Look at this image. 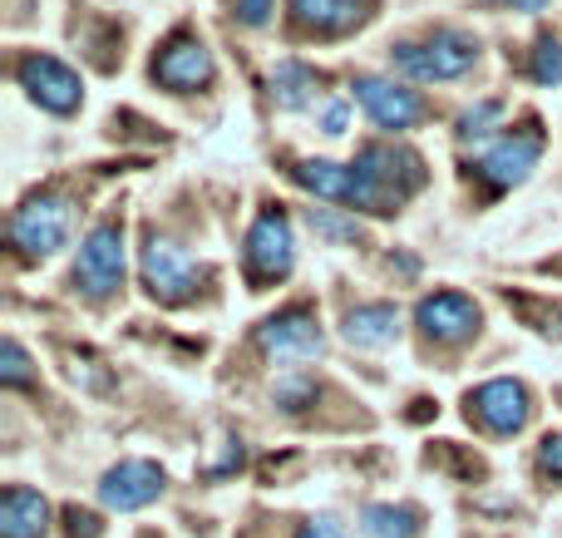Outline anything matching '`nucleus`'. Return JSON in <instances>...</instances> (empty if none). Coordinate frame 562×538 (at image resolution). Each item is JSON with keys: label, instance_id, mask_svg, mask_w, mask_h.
<instances>
[{"label": "nucleus", "instance_id": "21", "mask_svg": "<svg viewBox=\"0 0 562 538\" xmlns=\"http://www.w3.org/2000/svg\"><path fill=\"white\" fill-rule=\"evenodd\" d=\"M0 381L5 385H30L35 381V366H30V356H25V346L20 341H0Z\"/></svg>", "mask_w": 562, "mask_h": 538}, {"label": "nucleus", "instance_id": "23", "mask_svg": "<svg viewBox=\"0 0 562 538\" xmlns=\"http://www.w3.org/2000/svg\"><path fill=\"white\" fill-rule=\"evenodd\" d=\"M272 401L281 411H306V405L316 401V381H311V376H286V381H277Z\"/></svg>", "mask_w": 562, "mask_h": 538}, {"label": "nucleus", "instance_id": "31", "mask_svg": "<svg viewBox=\"0 0 562 538\" xmlns=\"http://www.w3.org/2000/svg\"><path fill=\"white\" fill-rule=\"evenodd\" d=\"M508 5H514V10H528V15H533V10H543L548 0H508Z\"/></svg>", "mask_w": 562, "mask_h": 538}, {"label": "nucleus", "instance_id": "17", "mask_svg": "<svg viewBox=\"0 0 562 538\" xmlns=\"http://www.w3.org/2000/svg\"><path fill=\"white\" fill-rule=\"evenodd\" d=\"M366 15V0H291V20L316 35H340Z\"/></svg>", "mask_w": 562, "mask_h": 538}, {"label": "nucleus", "instance_id": "7", "mask_svg": "<svg viewBox=\"0 0 562 538\" xmlns=\"http://www.w3.org/2000/svg\"><path fill=\"white\" fill-rule=\"evenodd\" d=\"M257 341H262V351L277 356V361H311V356L326 351V336H321L316 316H311L306 306H291V312H277L272 322H262Z\"/></svg>", "mask_w": 562, "mask_h": 538}, {"label": "nucleus", "instance_id": "12", "mask_svg": "<svg viewBox=\"0 0 562 538\" xmlns=\"http://www.w3.org/2000/svg\"><path fill=\"white\" fill-rule=\"evenodd\" d=\"M419 332L429 336V341H445V346H459L469 341V336L479 332V306L469 302V296L459 292H439V296H425L415 312Z\"/></svg>", "mask_w": 562, "mask_h": 538}, {"label": "nucleus", "instance_id": "8", "mask_svg": "<svg viewBox=\"0 0 562 538\" xmlns=\"http://www.w3.org/2000/svg\"><path fill=\"white\" fill-rule=\"evenodd\" d=\"M20 85L30 89V99L45 109H55V114H69V109H79V99H85V89H79V75L69 65H59V59L49 55H25L15 65Z\"/></svg>", "mask_w": 562, "mask_h": 538}, {"label": "nucleus", "instance_id": "1", "mask_svg": "<svg viewBox=\"0 0 562 538\" xmlns=\"http://www.w3.org/2000/svg\"><path fill=\"white\" fill-rule=\"evenodd\" d=\"M415 188H425V158L409 148H390V144H370L356 158V198L350 208L366 213H395Z\"/></svg>", "mask_w": 562, "mask_h": 538}, {"label": "nucleus", "instance_id": "28", "mask_svg": "<svg viewBox=\"0 0 562 538\" xmlns=\"http://www.w3.org/2000/svg\"><path fill=\"white\" fill-rule=\"evenodd\" d=\"M538 460H543V470L553 474V480H562V435H548L543 450H538Z\"/></svg>", "mask_w": 562, "mask_h": 538}, {"label": "nucleus", "instance_id": "25", "mask_svg": "<svg viewBox=\"0 0 562 538\" xmlns=\"http://www.w3.org/2000/svg\"><path fill=\"white\" fill-rule=\"evenodd\" d=\"M494 119H504V99H484V104L464 109V114H459V138L488 134V124H494Z\"/></svg>", "mask_w": 562, "mask_h": 538}, {"label": "nucleus", "instance_id": "26", "mask_svg": "<svg viewBox=\"0 0 562 538\" xmlns=\"http://www.w3.org/2000/svg\"><path fill=\"white\" fill-rule=\"evenodd\" d=\"M65 524H69V538H99V514H89V509H79V504H69L65 509Z\"/></svg>", "mask_w": 562, "mask_h": 538}, {"label": "nucleus", "instance_id": "19", "mask_svg": "<svg viewBox=\"0 0 562 538\" xmlns=\"http://www.w3.org/2000/svg\"><path fill=\"white\" fill-rule=\"evenodd\" d=\"M272 94L281 109H306L316 94V69H306L301 59H281L272 69Z\"/></svg>", "mask_w": 562, "mask_h": 538}, {"label": "nucleus", "instance_id": "3", "mask_svg": "<svg viewBox=\"0 0 562 538\" xmlns=\"http://www.w3.org/2000/svg\"><path fill=\"white\" fill-rule=\"evenodd\" d=\"M474 59H479V45L469 35H459V30H439L425 45L395 49V65L405 69L409 79H459L474 69Z\"/></svg>", "mask_w": 562, "mask_h": 538}, {"label": "nucleus", "instance_id": "10", "mask_svg": "<svg viewBox=\"0 0 562 538\" xmlns=\"http://www.w3.org/2000/svg\"><path fill=\"white\" fill-rule=\"evenodd\" d=\"M164 494V470L154 460H124L99 480V500L104 509H119V514H134L144 504H154Z\"/></svg>", "mask_w": 562, "mask_h": 538}, {"label": "nucleus", "instance_id": "30", "mask_svg": "<svg viewBox=\"0 0 562 538\" xmlns=\"http://www.w3.org/2000/svg\"><path fill=\"white\" fill-rule=\"evenodd\" d=\"M326 134H346V104H330L326 109Z\"/></svg>", "mask_w": 562, "mask_h": 538}, {"label": "nucleus", "instance_id": "14", "mask_svg": "<svg viewBox=\"0 0 562 538\" xmlns=\"http://www.w3.org/2000/svg\"><path fill=\"white\" fill-rule=\"evenodd\" d=\"M154 79L168 89H198L213 79V55H207L203 40H173V45L154 59Z\"/></svg>", "mask_w": 562, "mask_h": 538}, {"label": "nucleus", "instance_id": "29", "mask_svg": "<svg viewBox=\"0 0 562 538\" xmlns=\"http://www.w3.org/2000/svg\"><path fill=\"white\" fill-rule=\"evenodd\" d=\"M237 10H243L247 25H267V15H272V0H243Z\"/></svg>", "mask_w": 562, "mask_h": 538}, {"label": "nucleus", "instance_id": "27", "mask_svg": "<svg viewBox=\"0 0 562 538\" xmlns=\"http://www.w3.org/2000/svg\"><path fill=\"white\" fill-rule=\"evenodd\" d=\"M296 538H350V534H346V524H336L330 514H321V519H306V524H301Z\"/></svg>", "mask_w": 562, "mask_h": 538}, {"label": "nucleus", "instance_id": "18", "mask_svg": "<svg viewBox=\"0 0 562 538\" xmlns=\"http://www.w3.org/2000/svg\"><path fill=\"white\" fill-rule=\"evenodd\" d=\"M400 332V312L390 302H370V306H356V312L346 316V341L350 346H390Z\"/></svg>", "mask_w": 562, "mask_h": 538}, {"label": "nucleus", "instance_id": "15", "mask_svg": "<svg viewBox=\"0 0 562 538\" xmlns=\"http://www.w3.org/2000/svg\"><path fill=\"white\" fill-rule=\"evenodd\" d=\"M301 188H311L316 198H330V203H350L356 198V164H330V158H301L291 168Z\"/></svg>", "mask_w": 562, "mask_h": 538}, {"label": "nucleus", "instance_id": "20", "mask_svg": "<svg viewBox=\"0 0 562 538\" xmlns=\"http://www.w3.org/2000/svg\"><path fill=\"white\" fill-rule=\"evenodd\" d=\"M366 534L370 538H419V509H409V504H370Z\"/></svg>", "mask_w": 562, "mask_h": 538}, {"label": "nucleus", "instance_id": "5", "mask_svg": "<svg viewBox=\"0 0 562 538\" xmlns=\"http://www.w3.org/2000/svg\"><path fill=\"white\" fill-rule=\"evenodd\" d=\"M144 287L158 296V302L178 306V302H188V296H198V287H203V267H198L178 243H168V237H148Z\"/></svg>", "mask_w": 562, "mask_h": 538}, {"label": "nucleus", "instance_id": "24", "mask_svg": "<svg viewBox=\"0 0 562 538\" xmlns=\"http://www.w3.org/2000/svg\"><path fill=\"white\" fill-rule=\"evenodd\" d=\"M533 79H538V85H562V45H558L553 35L538 40V49H533Z\"/></svg>", "mask_w": 562, "mask_h": 538}, {"label": "nucleus", "instance_id": "2", "mask_svg": "<svg viewBox=\"0 0 562 538\" xmlns=\"http://www.w3.org/2000/svg\"><path fill=\"white\" fill-rule=\"evenodd\" d=\"M69 223H75L69 198H55V193L30 198V203L15 208V217H10V247H15L20 257H49L65 247Z\"/></svg>", "mask_w": 562, "mask_h": 538}, {"label": "nucleus", "instance_id": "22", "mask_svg": "<svg viewBox=\"0 0 562 538\" xmlns=\"http://www.w3.org/2000/svg\"><path fill=\"white\" fill-rule=\"evenodd\" d=\"M311 227H316L321 237H330V243H360V223L356 217H336L330 208H311Z\"/></svg>", "mask_w": 562, "mask_h": 538}, {"label": "nucleus", "instance_id": "4", "mask_svg": "<svg viewBox=\"0 0 562 538\" xmlns=\"http://www.w3.org/2000/svg\"><path fill=\"white\" fill-rule=\"evenodd\" d=\"M75 287L85 296H114L124 287V227L119 223H99L85 237L75 262Z\"/></svg>", "mask_w": 562, "mask_h": 538}, {"label": "nucleus", "instance_id": "9", "mask_svg": "<svg viewBox=\"0 0 562 538\" xmlns=\"http://www.w3.org/2000/svg\"><path fill=\"white\" fill-rule=\"evenodd\" d=\"M538 158H543V128L538 124H528V128H518V134H504L494 148L484 154V178L494 188H518L528 173L538 168Z\"/></svg>", "mask_w": 562, "mask_h": 538}, {"label": "nucleus", "instance_id": "11", "mask_svg": "<svg viewBox=\"0 0 562 538\" xmlns=\"http://www.w3.org/2000/svg\"><path fill=\"white\" fill-rule=\"evenodd\" d=\"M356 99L366 104V114L375 119L380 128H390V134L425 119V99H419L415 89H400V85H390V79H375V75H360L356 79Z\"/></svg>", "mask_w": 562, "mask_h": 538}, {"label": "nucleus", "instance_id": "16", "mask_svg": "<svg viewBox=\"0 0 562 538\" xmlns=\"http://www.w3.org/2000/svg\"><path fill=\"white\" fill-rule=\"evenodd\" d=\"M49 529V504L35 490H5L0 500V538H40Z\"/></svg>", "mask_w": 562, "mask_h": 538}, {"label": "nucleus", "instance_id": "6", "mask_svg": "<svg viewBox=\"0 0 562 538\" xmlns=\"http://www.w3.org/2000/svg\"><path fill=\"white\" fill-rule=\"evenodd\" d=\"M296 262V237H291V217L281 208H267L247 233V272L252 282H277Z\"/></svg>", "mask_w": 562, "mask_h": 538}, {"label": "nucleus", "instance_id": "13", "mask_svg": "<svg viewBox=\"0 0 562 538\" xmlns=\"http://www.w3.org/2000/svg\"><path fill=\"white\" fill-rule=\"evenodd\" d=\"M469 405H474V415L494 435H518L528 425V415H533L524 381H488V385H479Z\"/></svg>", "mask_w": 562, "mask_h": 538}]
</instances>
